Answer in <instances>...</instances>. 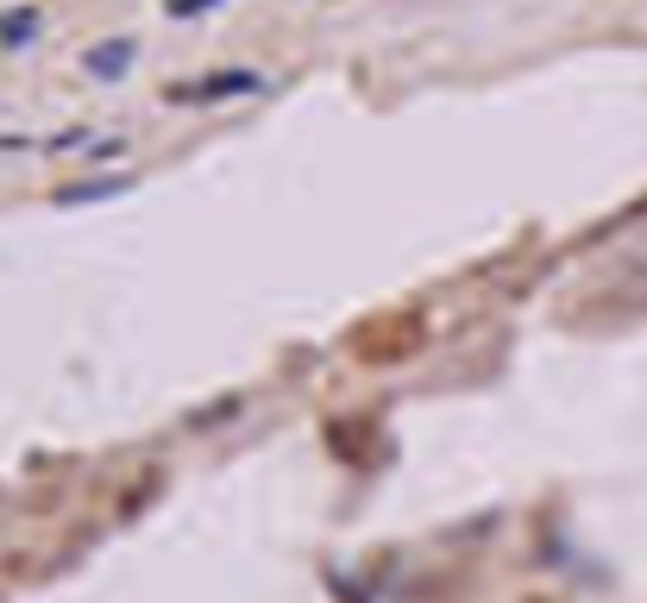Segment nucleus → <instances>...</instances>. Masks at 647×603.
I'll use <instances>...</instances> for the list:
<instances>
[{
	"instance_id": "nucleus-1",
	"label": "nucleus",
	"mask_w": 647,
	"mask_h": 603,
	"mask_svg": "<svg viewBox=\"0 0 647 603\" xmlns=\"http://www.w3.org/2000/svg\"><path fill=\"white\" fill-rule=\"evenodd\" d=\"M95 70H126V45H101L95 50Z\"/></svg>"
}]
</instances>
